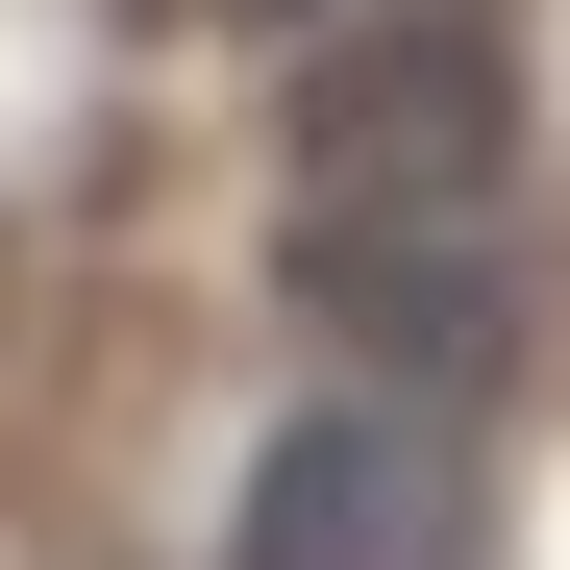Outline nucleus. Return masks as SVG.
<instances>
[{
    "mask_svg": "<svg viewBox=\"0 0 570 570\" xmlns=\"http://www.w3.org/2000/svg\"><path fill=\"white\" fill-rule=\"evenodd\" d=\"M471 397H397V372H347V397H298L248 446L224 497V570H471Z\"/></svg>",
    "mask_w": 570,
    "mask_h": 570,
    "instance_id": "2",
    "label": "nucleus"
},
{
    "mask_svg": "<svg viewBox=\"0 0 570 570\" xmlns=\"http://www.w3.org/2000/svg\"><path fill=\"white\" fill-rule=\"evenodd\" d=\"M199 26H347V0H199Z\"/></svg>",
    "mask_w": 570,
    "mask_h": 570,
    "instance_id": "4",
    "label": "nucleus"
},
{
    "mask_svg": "<svg viewBox=\"0 0 570 570\" xmlns=\"http://www.w3.org/2000/svg\"><path fill=\"white\" fill-rule=\"evenodd\" d=\"M273 273H298V323H323L347 372H397V397H497V372L546 347L521 224H298Z\"/></svg>",
    "mask_w": 570,
    "mask_h": 570,
    "instance_id": "3",
    "label": "nucleus"
},
{
    "mask_svg": "<svg viewBox=\"0 0 570 570\" xmlns=\"http://www.w3.org/2000/svg\"><path fill=\"white\" fill-rule=\"evenodd\" d=\"M273 149L298 224H521V0H347Z\"/></svg>",
    "mask_w": 570,
    "mask_h": 570,
    "instance_id": "1",
    "label": "nucleus"
}]
</instances>
